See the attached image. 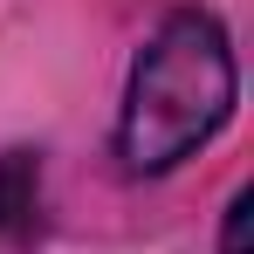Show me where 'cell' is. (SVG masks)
<instances>
[{"instance_id": "obj_1", "label": "cell", "mask_w": 254, "mask_h": 254, "mask_svg": "<svg viewBox=\"0 0 254 254\" xmlns=\"http://www.w3.org/2000/svg\"><path fill=\"white\" fill-rule=\"evenodd\" d=\"M241 96L234 42L206 7H179L158 21V35L137 48L117 110V158L130 179H165L199 144H213Z\"/></svg>"}, {"instance_id": "obj_2", "label": "cell", "mask_w": 254, "mask_h": 254, "mask_svg": "<svg viewBox=\"0 0 254 254\" xmlns=\"http://www.w3.org/2000/svg\"><path fill=\"white\" fill-rule=\"evenodd\" d=\"M35 186H42L35 151H7V158H0V234H21V227H28V213H35Z\"/></svg>"}, {"instance_id": "obj_3", "label": "cell", "mask_w": 254, "mask_h": 254, "mask_svg": "<svg viewBox=\"0 0 254 254\" xmlns=\"http://www.w3.org/2000/svg\"><path fill=\"white\" fill-rule=\"evenodd\" d=\"M248 213H254V192L241 186L227 199V241H220V254H248Z\"/></svg>"}]
</instances>
